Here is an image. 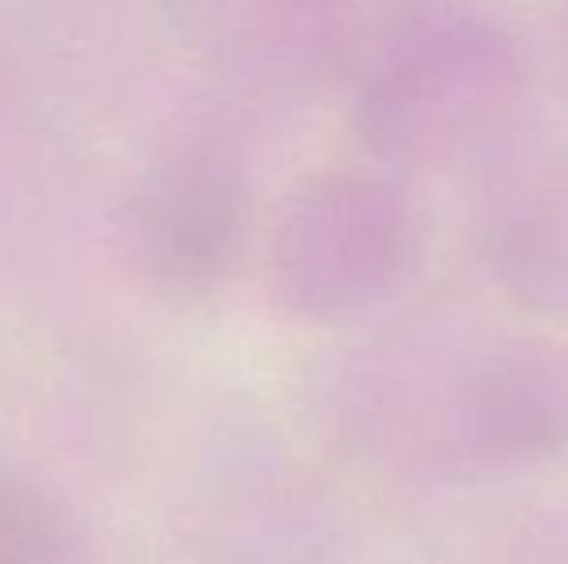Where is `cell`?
I'll use <instances>...</instances> for the list:
<instances>
[{
  "mask_svg": "<svg viewBox=\"0 0 568 564\" xmlns=\"http://www.w3.org/2000/svg\"><path fill=\"white\" fill-rule=\"evenodd\" d=\"M510 51L476 16L429 12L406 23L387 74V129L406 155H437L468 136L507 85Z\"/></svg>",
  "mask_w": 568,
  "mask_h": 564,
  "instance_id": "6da1fadb",
  "label": "cell"
},
{
  "mask_svg": "<svg viewBox=\"0 0 568 564\" xmlns=\"http://www.w3.org/2000/svg\"><path fill=\"white\" fill-rule=\"evenodd\" d=\"M70 534L59 506L31 483L0 475V564H70Z\"/></svg>",
  "mask_w": 568,
  "mask_h": 564,
  "instance_id": "7a4b0ae2",
  "label": "cell"
}]
</instances>
